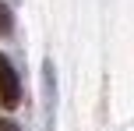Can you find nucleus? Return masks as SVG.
<instances>
[{"instance_id": "nucleus-1", "label": "nucleus", "mask_w": 134, "mask_h": 131, "mask_svg": "<svg viewBox=\"0 0 134 131\" xmlns=\"http://www.w3.org/2000/svg\"><path fill=\"white\" fill-rule=\"evenodd\" d=\"M0 103H4L7 110H14V106L21 103V78H18L14 64L7 60L4 53H0Z\"/></svg>"}, {"instance_id": "nucleus-2", "label": "nucleus", "mask_w": 134, "mask_h": 131, "mask_svg": "<svg viewBox=\"0 0 134 131\" xmlns=\"http://www.w3.org/2000/svg\"><path fill=\"white\" fill-rule=\"evenodd\" d=\"M42 99H46V124L53 128V103H57V75H53V60L42 64Z\"/></svg>"}, {"instance_id": "nucleus-3", "label": "nucleus", "mask_w": 134, "mask_h": 131, "mask_svg": "<svg viewBox=\"0 0 134 131\" xmlns=\"http://www.w3.org/2000/svg\"><path fill=\"white\" fill-rule=\"evenodd\" d=\"M11 25H14L11 7H7V4H0V35H7V32H11Z\"/></svg>"}, {"instance_id": "nucleus-4", "label": "nucleus", "mask_w": 134, "mask_h": 131, "mask_svg": "<svg viewBox=\"0 0 134 131\" xmlns=\"http://www.w3.org/2000/svg\"><path fill=\"white\" fill-rule=\"evenodd\" d=\"M0 131H21L14 120H7V117H0Z\"/></svg>"}]
</instances>
